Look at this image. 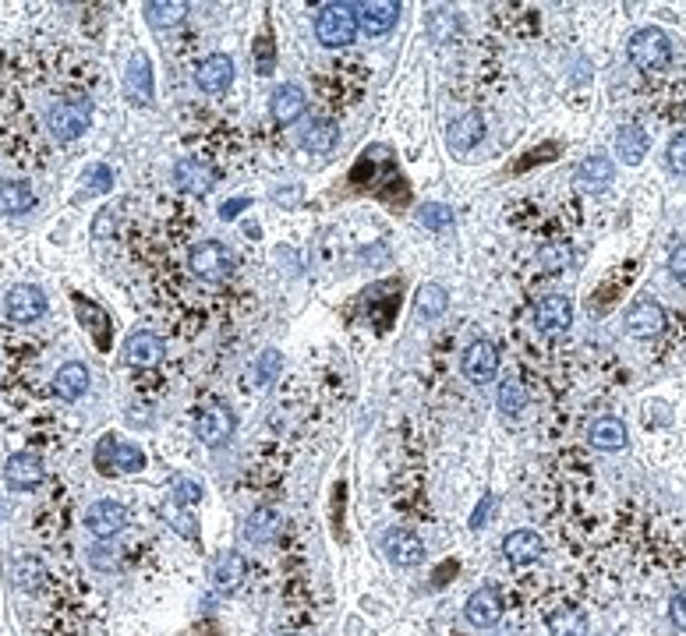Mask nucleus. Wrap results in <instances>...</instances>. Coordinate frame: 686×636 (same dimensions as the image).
Instances as JSON below:
<instances>
[{"label":"nucleus","instance_id":"f257e3e1","mask_svg":"<svg viewBox=\"0 0 686 636\" xmlns=\"http://www.w3.org/2000/svg\"><path fill=\"white\" fill-rule=\"evenodd\" d=\"M315 36H319V43L329 46V50L351 46L354 36H358L354 4H322L319 15H315Z\"/></svg>","mask_w":686,"mask_h":636},{"label":"nucleus","instance_id":"f03ea898","mask_svg":"<svg viewBox=\"0 0 686 636\" xmlns=\"http://www.w3.org/2000/svg\"><path fill=\"white\" fill-rule=\"evenodd\" d=\"M626 53H630L633 68L644 71V75H655V71H662L672 61V43L662 29H641L630 39Z\"/></svg>","mask_w":686,"mask_h":636},{"label":"nucleus","instance_id":"7ed1b4c3","mask_svg":"<svg viewBox=\"0 0 686 636\" xmlns=\"http://www.w3.org/2000/svg\"><path fill=\"white\" fill-rule=\"evenodd\" d=\"M92 121V103L89 99H64V103L50 106L46 114V128L57 142H75L78 135H85Z\"/></svg>","mask_w":686,"mask_h":636},{"label":"nucleus","instance_id":"20e7f679","mask_svg":"<svg viewBox=\"0 0 686 636\" xmlns=\"http://www.w3.org/2000/svg\"><path fill=\"white\" fill-rule=\"evenodd\" d=\"M234 265H237L234 251H230L227 244H220V241L195 244V248H191V255H188V269L199 276V280H209V283L227 280V276L234 273Z\"/></svg>","mask_w":686,"mask_h":636},{"label":"nucleus","instance_id":"39448f33","mask_svg":"<svg viewBox=\"0 0 686 636\" xmlns=\"http://www.w3.org/2000/svg\"><path fill=\"white\" fill-rule=\"evenodd\" d=\"M96 463H100L103 474H114V467L124 470V474H138L149 460L135 442H117L114 435H103V442L96 446Z\"/></svg>","mask_w":686,"mask_h":636},{"label":"nucleus","instance_id":"423d86ee","mask_svg":"<svg viewBox=\"0 0 686 636\" xmlns=\"http://www.w3.org/2000/svg\"><path fill=\"white\" fill-rule=\"evenodd\" d=\"M128 523H131L128 506H121V502H114V499H100V502H92V506L85 509V530H89L92 538H100V541L121 534Z\"/></svg>","mask_w":686,"mask_h":636},{"label":"nucleus","instance_id":"0eeeda50","mask_svg":"<svg viewBox=\"0 0 686 636\" xmlns=\"http://www.w3.org/2000/svg\"><path fill=\"white\" fill-rule=\"evenodd\" d=\"M460 371H464V379L474 382V386H485V382L496 379L499 371V350L492 340H474L471 347L464 350V357H460Z\"/></svg>","mask_w":686,"mask_h":636},{"label":"nucleus","instance_id":"6e6552de","mask_svg":"<svg viewBox=\"0 0 686 636\" xmlns=\"http://www.w3.org/2000/svg\"><path fill=\"white\" fill-rule=\"evenodd\" d=\"M43 311H46V294L39 287H32V283H15L8 290V297H4V315L11 322H22V326L36 322Z\"/></svg>","mask_w":686,"mask_h":636},{"label":"nucleus","instance_id":"1a4fd4ad","mask_svg":"<svg viewBox=\"0 0 686 636\" xmlns=\"http://www.w3.org/2000/svg\"><path fill=\"white\" fill-rule=\"evenodd\" d=\"M124 96H128L135 106H149V103H153V96H156L153 61H149L142 50L131 53L128 71H124Z\"/></svg>","mask_w":686,"mask_h":636},{"label":"nucleus","instance_id":"9d476101","mask_svg":"<svg viewBox=\"0 0 686 636\" xmlns=\"http://www.w3.org/2000/svg\"><path fill=\"white\" fill-rule=\"evenodd\" d=\"M234 432H237V417L230 414L227 407H209L206 414L195 421V439L209 449L227 446V442L234 439Z\"/></svg>","mask_w":686,"mask_h":636},{"label":"nucleus","instance_id":"9b49d317","mask_svg":"<svg viewBox=\"0 0 686 636\" xmlns=\"http://www.w3.org/2000/svg\"><path fill=\"white\" fill-rule=\"evenodd\" d=\"M573 322V304L563 294H549L534 308V326L542 336H563Z\"/></svg>","mask_w":686,"mask_h":636},{"label":"nucleus","instance_id":"f8f14e48","mask_svg":"<svg viewBox=\"0 0 686 636\" xmlns=\"http://www.w3.org/2000/svg\"><path fill=\"white\" fill-rule=\"evenodd\" d=\"M382 552H386V559L400 569H411L425 559V545H421V538H414L411 530H400V527H393V530L382 534Z\"/></svg>","mask_w":686,"mask_h":636},{"label":"nucleus","instance_id":"ddd939ff","mask_svg":"<svg viewBox=\"0 0 686 636\" xmlns=\"http://www.w3.org/2000/svg\"><path fill=\"white\" fill-rule=\"evenodd\" d=\"M354 15H358V29H365L368 36H386L400 22V4L397 0H368V4H354Z\"/></svg>","mask_w":686,"mask_h":636},{"label":"nucleus","instance_id":"4468645a","mask_svg":"<svg viewBox=\"0 0 686 636\" xmlns=\"http://www.w3.org/2000/svg\"><path fill=\"white\" fill-rule=\"evenodd\" d=\"M665 329V308L658 301H637L626 311V333L633 340H655Z\"/></svg>","mask_w":686,"mask_h":636},{"label":"nucleus","instance_id":"2eb2a0df","mask_svg":"<svg viewBox=\"0 0 686 636\" xmlns=\"http://www.w3.org/2000/svg\"><path fill=\"white\" fill-rule=\"evenodd\" d=\"M4 485L11 492H32V488L43 485V463H39V456L32 453L8 456V463H4Z\"/></svg>","mask_w":686,"mask_h":636},{"label":"nucleus","instance_id":"dca6fc26","mask_svg":"<svg viewBox=\"0 0 686 636\" xmlns=\"http://www.w3.org/2000/svg\"><path fill=\"white\" fill-rule=\"evenodd\" d=\"M464 615L471 626L478 629H492L499 619H503V598H499L496 587H478V591L467 598Z\"/></svg>","mask_w":686,"mask_h":636},{"label":"nucleus","instance_id":"f3484780","mask_svg":"<svg viewBox=\"0 0 686 636\" xmlns=\"http://www.w3.org/2000/svg\"><path fill=\"white\" fill-rule=\"evenodd\" d=\"M174 184L181 191H188V195H209L213 191V184H216V174L213 170L202 163V159H195V156H184V159H177L174 163Z\"/></svg>","mask_w":686,"mask_h":636},{"label":"nucleus","instance_id":"a211bd4d","mask_svg":"<svg viewBox=\"0 0 686 636\" xmlns=\"http://www.w3.org/2000/svg\"><path fill=\"white\" fill-rule=\"evenodd\" d=\"M124 361L131 364V368H153V364L163 361V354H167V347H163V340L156 333H131L128 340H124Z\"/></svg>","mask_w":686,"mask_h":636},{"label":"nucleus","instance_id":"6ab92c4d","mask_svg":"<svg viewBox=\"0 0 686 636\" xmlns=\"http://www.w3.org/2000/svg\"><path fill=\"white\" fill-rule=\"evenodd\" d=\"M244 573H248V562H244V555H237V552H220L213 562H209V580H213V587L223 594L237 591L244 583Z\"/></svg>","mask_w":686,"mask_h":636},{"label":"nucleus","instance_id":"aec40b11","mask_svg":"<svg viewBox=\"0 0 686 636\" xmlns=\"http://www.w3.org/2000/svg\"><path fill=\"white\" fill-rule=\"evenodd\" d=\"M280 534H283V516H280V509H273V506L255 509V513L248 516V523H244V541H248V545H273Z\"/></svg>","mask_w":686,"mask_h":636},{"label":"nucleus","instance_id":"412c9836","mask_svg":"<svg viewBox=\"0 0 686 636\" xmlns=\"http://www.w3.org/2000/svg\"><path fill=\"white\" fill-rule=\"evenodd\" d=\"M195 82H199L202 92H227L230 82H234V61H230L227 53H213V57H206V61L199 64V71H195Z\"/></svg>","mask_w":686,"mask_h":636},{"label":"nucleus","instance_id":"4be33fe9","mask_svg":"<svg viewBox=\"0 0 686 636\" xmlns=\"http://www.w3.org/2000/svg\"><path fill=\"white\" fill-rule=\"evenodd\" d=\"M612 177H616V167H612V159L602 156V152L580 159L577 184H580V191H587V195H598V191H605L612 184Z\"/></svg>","mask_w":686,"mask_h":636},{"label":"nucleus","instance_id":"5701e85b","mask_svg":"<svg viewBox=\"0 0 686 636\" xmlns=\"http://www.w3.org/2000/svg\"><path fill=\"white\" fill-rule=\"evenodd\" d=\"M587 439H591V446L602 449V453H616V449L626 446V424L619 421V417L605 414V417H595V421L587 424Z\"/></svg>","mask_w":686,"mask_h":636},{"label":"nucleus","instance_id":"b1692460","mask_svg":"<svg viewBox=\"0 0 686 636\" xmlns=\"http://www.w3.org/2000/svg\"><path fill=\"white\" fill-rule=\"evenodd\" d=\"M542 552H545V545L534 530H513V534H506V541H503V555L513 562V566L538 562L542 559Z\"/></svg>","mask_w":686,"mask_h":636},{"label":"nucleus","instance_id":"393cba45","mask_svg":"<svg viewBox=\"0 0 686 636\" xmlns=\"http://www.w3.org/2000/svg\"><path fill=\"white\" fill-rule=\"evenodd\" d=\"M85 389H89V368H85V364L68 361V364H61V368H57V375H54V393L61 396V400H68V403L82 400Z\"/></svg>","mask_w":686,"mask_h":636},{"label":"nucleus","instance_id":"a878e982","mask_svg":"<svg viewBox=\"0 0 686 636\" xmlns=\"http://www.w3.org/2000/svg\"><path fill=\"white\" fill-rule=\"evenodd\" d=\"M481 138H485V117L471 110V114L457 117V121L450 124V135H446V142H450L453 152H471Z\"/></svg>","mask_w":686,"mask_h":636},{"label":"nucleus","instance_id":"bb28decb","mask_svg":"<svg viewBox=\"0 0 686 636\" xmlns=\"http://www.w3.org/2000/svg\"><path fill=\"white\" fill-rule=\"evenodd\" d=\"M269 110H273V117L280 124H294L308 110V99L298 85H280L273 92V99H269Z\"/></svg>","mask_w":686,"mask_h":636},{"label":"nucleus","instance_id":"cd10ccee","mask_svg":"<svg viewBox=\"0 0 686 636\" xmlns=\"http://www.w3.org/2000/svg\"><path fill=\"white\" fill-rule=\"evenodd\" d=\"M36 191L25 181H8L0 184V216H25V212L36 209Z\"/></svg>","mask_w":686,"mask_h":636},{"label":"nucleus","instance_id":"c85d7f7f","mask_svg":"<svg viewBox=\"0 0 686 636\" xmlns=\"http://www.w3.org/2000/svg\"><path fill=\"white\" fill-rule=\"evenodd\" d=\"M545 622H549V636H587V629H591L584 608H573V605L552 608Z\"/></svg>","mask_w":686,"mask_h":636},{"label":"nucleus","instance_id":"c756f323","mask_svg":"<svg viewBox=\"0 0 686 636\" xmlns=\"http://www.w3.org/2000/svg\"><path fill=\"white\" fill-rule=\"evenodd\" d=\"M651 142H648V131L637 128V124H626V128H619L616 135V156L623 159V163H641L644 156H648Z\"/></svg>","mask_w":686,"mask_h":636},{"label":"nucleus","instance_id":"7c9ffc66","mask_svg":"<svg viewBox=\"0 0 686 636\" xmlns=\"http://www.w3.org/2000/svg\"><path fill=\"white\" fill-rule=\"evenodd\" d=\"M160 516L167 520V527L174 530V534H181L184 541H199V520L188 513V506H181V502H174L167 495V502L160 506Z\"/></svg>","mask_w":686,"mask_h":636},{"label":"nucleus","instance_id":"2f4dec72","mask_svg":"<svg viewBox=\"0 0 686 636\" xmlns=\"http://www.w3.org/2000/svg\"><path fill=\"white\" fill-rule=\"evenodd\" d=\"M184 15H188V4H181V0H149L145 4V18L153 29H174L184 22Z\"/></svg>","mask_w":686,"mask_h":636},{"label":"nucleus","instance_id":"473e14b6","mask_svg":"<svg viewBox=\"0 0 686 636\" xmlns=\"http://www.w3.org/2000/svg\"><path fill=\"white\" fill-rule=\"evenodd\" d=\"M336 138H340V128H336L333 121H312L305 131H301V145H305L308 152H315V156L333 152Z\"/></svg>","mask_w":686,"mask_h":636},{"label":"nucleus","instance_id":"72a5a7b5","mask_svg":"<svg viewBox=\"0 0 686 636\" xmlns=\"http://www.w3.org/2000/svg\"><path fill=\"white\" fill-rule=\"evenodd\" d=\"M414 308H418L421 318H439L446 308H450V294H446L439 283H425L414 297Z\"/></svg>","mask_w":686,"mask_h":636},{"label":"nucleus","instance_id":"f704fd0d","mask_svg":"<svg viewBox=\"0 0 686 636\" xmlns=\"http://www.w3.org/2000/svg\"><path fill=\"white\" fill-rule=\"evenodd\" d=\"M527 403V393H524V382L517 379V375H506L503 382H499V410H503L506 417H517L520 410H524Z\"/></svg>","mask_w":686,"mask_h":636},{"label":"nucleus","instance_id":"c9c22d12","mask_svg":"<svg viewBox=\"0 0 686 636\" xmlns=\"http://www.w3.org/2000/svg\"><path fill=\"white\" fill-rule=\"evenodd\" d=\"M418 220L425 223L428 230H450L453 227V209L443 202H428V205H421Z\"/></svg>","mask_w":686,"mask_h":636},{"label":"nucleus","instance_id":"e433bc0d","mask_svg":"<svg viewBox=\"0 0 686 636\" xmlns=\"http://www.w3.org/2000/svg\"><path fill=\"white\" fill-rule=\"evenodd\" d=\"M538 262H542V269H549V273H563L566 265L573 262V248L570 244H545Z\"/></svg>","mask_w":686,"mask_h":636},{"label":"nucleus","instance_id":"4c0bfd02","mask_svg":"<svg viewBox=\"0 0 686 636\" xmlns=\"http://www.w3.org/2000/svg\"><path fill=\"white\" fill-rule=\"evenodd\" d=\"M110 184H114V170H110L107 163H92V167L82 174V188L92 191V195H103V191H110Z\"/></svg>","mask_w":686,"mask_h":636},{"label":"nucleus","instance_id":"58836bf2","mask_svg":"<svg viewBox=\"0 0 686 636\" xmlns=\"http://www.w3.org/2000/svg\"><path fill=\"white\" fill-rule=\"evenodd\" d=\"M170 499L181 502V506H195L202 499V485L191 481V477H177L174 485H170Z\"/></svg>","mask_w":686,"mask_h":636},{"label":"nucleus","instance_id":"ea45409f","mask_svg":"<svg viewBox=\"0 0 686 636\" xmlns=\"http://www.w3.org/2000/svg\"><path fill=\"white\" fill-rule=\"evenodd\" d=\"M255 68H259V75H273V68H276V50H273V39H269V36H259V39H255Z\"/></svg>","mask_w":686,"mask_h":636},{"label":"nucleus","instance_id":"a19ab883","mask_svg":"<svg viewBox=\"0 0 686 636\" xmlns=\"http://www.w3.org/2000/svg\"><path fill=\"white\" fill-rule=\"evenodd\" d=\"M276 371H280V350H266L255 364V386H269Z\"/></svg>","mask_w":686,"mask_h":636},{"label":"nucleus","instance_id":"79ce46f5","mask_svg":"<svg viewBox=\"0 0 686 636\" xmlns=\"http://www.w3.org/2000/svg\"><path fill=\"white\" fill-rule=\"evenodd\" d=\"M665 163H669L672 174L686 177V135H676L665 149Z\"/></svg>","mask_w":686,"mask_h":636},{"label":"nucleus","instance_id":"37998d69","mask_svg":"<svg viewBox=\"0 0 686 636\" xmlns=\"http://www.w3.org/2000/svg\"><path fill=\"white\" fill-rule=\"evenodd\" d=\"M669 619H672V626L679 629V633H686V587L679 594H672V601H669Z\"/></svg>","mask_w":686,"mask_h":636},{"label":"nucleus","instance_id":"c03bdc74","mask_svg":"<svg viewBox=\"0 0 686 636\" xmlns=\"http://www.w3.org/2000/svg\"><path fill=\"white\" fill-rule=\"evenodd\" d=\"M669 273H672V280L683 283V287H686V244H679V248L672 251V258H669Z\"/></svg>","mask_w":686,"mask_h":636},{"label":"nucleus","instance_id":"a18cd8bd","mask_svg":"<svg viewBox=\"0 0 686 636\" xmlns=\"http://www.w3.org/2000/svg\"><path fill=\"white\" fill-rule=\"evenodd\" d=\"M241 209H248V198H234V202H223L220 205V216H223V220H234Z\"/></svg>","mask_w":686,"mask_h":636},{"label":"nucleus","instance_id":"49530a36","mask_svg":"<svg viewBox=\"0 0 686 636\" xmlns=\"http://www.w3.org/2000/svg\"><path fill=\"white\" fill-rule=\"evenodd\" d=\"M492 506H496V502H492V499H488V506H485V502H481L478 513H474V520H471V527H485V523H481V520H485V516L492 513Z\"/></svg>","mask_w":686,"mask_h":636},{"label":"nucleus","instance_id":"de8ad7c7","mask_svg":"<svg viewBox=\"0 0 686 636\" xmlns=\"http://www.w3.org/2000/svg\"><path fill=\"white\" fill-rule=\"evenodd\" d=\"M283 636H298V633H283Z\"/></svg>","mask_w":686,"mask_h":636}]
</instances>
